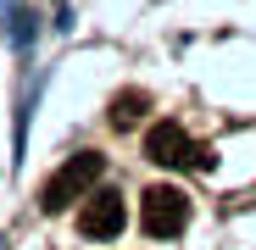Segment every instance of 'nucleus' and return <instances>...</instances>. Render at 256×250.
I'll list each match as a JSON object with an SVG mask.
<instances>
[{
	"label": "nucleus",
	"mask_w": 256,
	"mask_h": 250,
	"mask_svg": "<svg viewBox=\"0 0 256 250\" xmlns=\"http://www.w3.org/2000/svg\"><path fill=\"white\" fill-rule=\"evenodd\" d=\"M100 173H106V156H95V150L67 156L56 173H50V184H45V195H39V206L56 217V212H67L72 200H90V195H95V184H100Z\"/></svg>",
	"instance_id": "obj_1"
},
{
	"label": "nucleus",
	"mask_w": 256,
	"mask_h": 250,
	"mask_svg": "<svg viewBox=\"0 0 256 250\" xmlns=\"http://www.w3.org/2000/svg\"><path fill=\"white\" fill-rule=\"evenodd\" d=\"M145 156L156 167H190L200 156V145H190V134L178 128V122H156V128L145 134Z\"/></svg>",
	"instance_id": "obj_3"
},
{
	"label": "nucleus",
	"mask_w": 256,
	"mask_h": 250,
	"mask_svg": "<svg viewBox=\"0 0 256 250\" xmlns=\"http://www.w3.org/2000/svg\"><path fill=\"white\" fill-rule=\"evenodd\" d=\"M184 223H190V200H184L178 189H167V184L145 189V200H140V228H145L150 239H178Z\"/></svg>",
	"instance_id": "obj_2"
},
{
	"label": "nucleus",
	"mask_w": 256,
	"mask_h": 250,
	"mask_svg": "<svg viewBox=\"0 0 256 250\" xmlns=\"http://www.w3.org/2000/svg\"><path fill=\"white\" fill-rule=\"evenodd\" d=\"M145 111H150V100H145L140 89H122V95L112 100V128H134Z\"/></svg>",
	"instance_id": "obj_5"
},
{
	"label": "nucleus",
	"mask_w": 256,
	"mask_h": 250,
	"mask_svg": "<svg viewBox=\"0 0 256 250\" xmlns=\"http://www.w3.org/2000/svg\"><path fill=\"white\" fill-rule=\"evenodd\" d=\"M78 234H90V239H112V234H122V200H117L112 189L90 195V200H84V212H78Z\"/></svg>",
	"instance_id": "obj_4"
}]
</instances>
